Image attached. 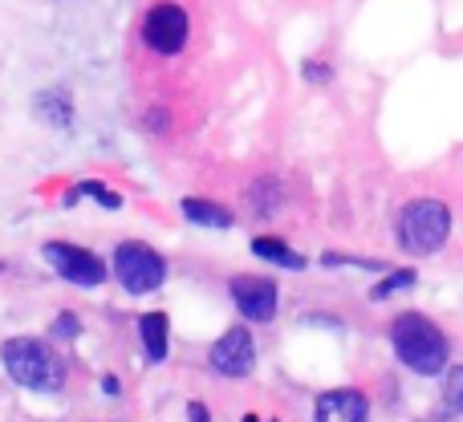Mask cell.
I'll list each match as a JSON object with an SVG mask.
<instances>
[{"instance_id": "6da1fadb", "label": "cell", "mask_w": 463, "mask_h": 422, "mask_svg": "<svg viewBox=\"0 0 463 422\" xmlns=\"http://www.w3.org/2000/svg\"><path fill=\"white\" fill-rule=\"evenodd\" d=\"M391 345H394V353H399L402 366L415 370V374H423V378L448 370V358H451L448 337L439 333V325H431V321L419 317V313H402V317L394 321Z\"/></svg>"}, {"instance_id": "7a4b0ae2", "label": "cell", "mask_w": 463, "mask_h": 422, "mask_svg": "<svg viewBox=\"0 0 463 422\" xmlns=\"http://www.w3.org/2000/svg\"><path fill=\"white\" fill-rule=\"evenodd\" d=\"M0 358H5V370L13 374V382H21L24 390L57 394L65 386L61 358L45 342H37V337H13V342H5Z\"/></svg>"}, {"instance_id": "3957f363", "label": "cell", "mask_w": 463, "mask_h": 422, "mask_svg": "<svg viewBox=\"0 0 463 422\" xmlns=\"http://www.w3.org/2000/svg\"><path fill=\"white\" fill-rule=\"evenodd\" d=\"M451 231V211L439 200H415L399 215V244L411 256H431L448 244Z\"/></svg>"}, {"instance_id": "277c9868", "label": "cell", "mask_w": 463, "mask_h": 422, "mask_svg": "<svg viewBox=\"0 0 463 422\" xmlns=\"http://www.w3.org/2000/svg\"><path fill=\"white\" fill-rule=\"evenodd\" d=\"M114 277L122 280V288L135 296L155 293V288L167 280V260L155 252L151 244H138V239H127L114 252Z\"/></svg>"}, {"instance_id": "5b68a950", "label": "cell", "mask_w": 463, "mask_h": 422, "mask_svg": "<svg viewBox=\"0 0 463 422\" xmlns=\"http://www.w3.org/2000/svg\"><path fill=\"white\" fill-rule=\"evenodd\" d=\"M45 260H49V268H53L61 280H70V285L98 288L106 280L102 256H94L81 244H61V239H53V244H45Z\"/></svg>"}, {"instance_id": "8992f818", "label": "cell", "mask_w": 463, "mask_h": 422, "mask_svg": "<svg viewBox=\"0 0 463 422\" xmlns=\"http://www.w3.org/2000/svg\"><path fill=\"white\" fill-rule=\"evenodd\" d=\"M187 33H192V24H187V13L179 5H155L143 21V41L163 57L179 53L187 45Z\"/></svg>"}, {"instance_id": "52a82bcc", "label": "cell", "mask_w": 463, "mask_h": 422, "mask_svg": "<svg viewBox=\"0 0 463 422\" xmlns=\"http://www.w3.org/2000/svg\"><path fill=\"white\" fill-rule=\"evenodd\" d=\"M208 361H212V370H216V374H224V378H248V374H252V366H256L252 333H248L244 325L228 329V333L212 345Z\"/></svg>"}, {"instance_id": "ba28073f", "label": "cell", "mask_w": 463, "mask_h": 422, "mask_svg": "<svg viewBox=\"0 0 463 422\" xmlns=\"http://www.w3.org/2000/svg\"><path fill=\"white\" fill-rule=\"evenodd\" d=\"M228 293H232L236 309L244 313L248 321H272L277 317V293L280 288L272 285L269 277H232Z\"/></svg>"}, {"instance_id": "9c48e42d", "label": "cell", "mask_w": 463, "mask_h": 422, "mask_svg": "<svg viewBox=\"0 0 463 422\" xmlns=\"http://www.w3.org/2000/svg\"><path fill=\"white\" fill-rule=\"evenodd\" d=\"M370 402L362 390H329L313 407V422H366Z\"/></svg>"}, {"instance_id": "30bf717a", "label": "cell", "mask_w": 463, "mask_h": 422, "mask_svg": "<svg viewBox=\"0 0 463 422\" xmlns=\"http://www.w3.org/2000/svg\"><path fill=\"white\" fill-rule=\"evenodd\" d=\"M138 333L146 345V361H167V313H143Z\"/></svg>"}, {"instance_id": "8fae6325", "label": "cell", "mask_w": 463, "mask_h": 422, "mask_svg": "<svg viewBox=\"0 0 463 422\" xmlns=\"http://www.w3.org/2000/svg\"><path fill=\"white\" fill-rule=\"evenodd\" d=\"M184 208V215L192 223H200V228H228L232 223V215H228V208H220V203H212V200H184L179 203Z\"/></svg>"}, {"instance_id": "7c38bea8", "label": "cell", "mask_w": 463, "mask_h": 422, "mask_svg": "<svg viewBox=\"0 0 463 422\" xmlns=\"http://www.w3.org/2000/svg\"><path fill=\"white\" fill-rule=\"evenodd\" d=\"M252 252L260 256V260L280 264V268H305L301 252H293L288 244H280V239H272V236H256V239H252Z\"/></svg>"}, {"instance_id": "4fadbf2b", "label": "cell", "mask_w": 463, "mask_h": 422, "mask_svg": "<svg viewBox=\"0 0 463 422\" xmlns=\"http://www.w3.org/2000/svg\"><path fill=\"white\" fill-rule=\"evenodd\" d=\"M415 280H419V277H415V272H411V268H399V272H391V277H386L383 285H378L370 296H374V301H386V296H391V293H399V288H411V285H415Z\"/></svg>"}, {"instance_id": "5bb4252c", "label": "cell", "mask_w": 463, "mask_h": 422, "mask_svg": "<svg viewBox=\"0 0 463 422\" xmlns=\"http://www.w3.org/2000/svg\"><path fill=\"white\" fill-rule=\"evenodd\" d=\"M443 407H448V410H463V366L448 374V386H443Z\"/></svg>"}, {"instance_id": "9a60e30c", "label": "cell", "mask_w": 463, "mask_h": 422, "mask_svg": "<svg viewBox=\"0 0 463 422\" xmlns=\"http://www.w3.org/2000/svg\"><path fill=\"white\" fill-rule=\"evenodd\" d=\"M81 192H86V195H94V200H98V203H106V208H122V200H118V195H114L110 187H102V183H81Z\"/></svg>"}, {"instance_id": "2e32d148", "label": "cell", "mask_w": 463, "mask_h": 422, "mask_svg": "<svg viewBox=\"0 0 463 422\" xmlns=\"http://www.w3.org/2000/svg\"><path fill=\"white\" fill-rule=\"evenodd\" d=\"M57 333H61V337H78V317H73V313H61V317H57Z\"/></svg>"}, {"instance_id": "e0dca14e", "label": "cell", "mask_w": 463, "mask_h": 422, "mask_svg": "<svg viewBox=\"0 0 463 422\" xmlns=\"http://www.w3.org/2000/svg\"><path fill=\"white\" fill-rule=\"evenodd\" d=\"M187 418H192V422H208V407H203V402H192V407H187Z\"/></svg>"}, {"instance_id": "ac0fdd59", "label": "cell", "mask_w": 463, "mask_h": 422, "mask_svg": "<svg viewBox=\"0 0 463 422\" xmlns=\"http://www.w3.org/2000/svg\"><path fill=\"white\" fill-rule=\"evenodd\" d=\"M244 422H260V418H256V415H248V418H244Z\"/></svg>"}, {"instance_id": "d6986e66", "label": "cell", "mask_w": 463, "mask_h": 422, "mask_svg": "<svg viewBox=\"0 0 463 422\" xmlns=\"http://www.w3.org/2000/svg\"><path fill=\"white\" fill-rule=\"evenodd\" d=\"M0 268H5V264H0Z\"/></svg>"}]
</instances>
